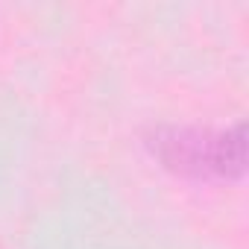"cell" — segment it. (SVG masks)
<instances>
[{"mask_svg": "<svg viewBox=\"0 0 249 249\" xmlns=\"http://www.w3.org/2000/svg\"><path fill=\"white\" fill-rule=\"evenodd\" d=\"M159 159L196 179H240L246 170V123H234L220 135L191 132V129H170L156 141Z\"/></svg>", "mask_w": 249, "mask_h": 249, "instance_id": "6da1fadb", "label": "cell"}]
</instances>
